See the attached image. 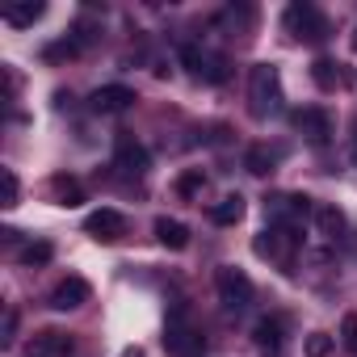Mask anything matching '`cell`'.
Returning a JSON list of instances; mask_svg holds the SVG:
<instances>
[{
	"label": "cell",
	"instance_id": "1",
	"mask_svg": "<svg viewBox=\"0 0 357 357\" xmlns=\"http://www.w3.org/2000/svg\"><path fill=\"white\" fill-rule=\"evenodd\" d=\"M257 257L265 261H278L282 269H294L298 252H303V227L298 223H269L261 236H257Z\"/></svg>",
	"mask_w": 357,
	"mask_h": 357
},
{
	"label": "cell",
	"instance_id": "2",
	"mask_svg": "<svg viewBox=\"0 0 357 357\" xmlns=\"http://www.w3.org/2000/svg\"><path fill=\"white\" fill-rule=\"evenodd\" d=\"M248 109L252 118H269L282 109V76L273 63H257L248 72Z\"/></svg>",
	"mask_w": 357,
	"mask_h": 357
},
{
	"label": "cell",
	"instance_id": "3",
	"mask_svg": "<svg viewBox=\"0 0 357 357\" xmlns=\"http://www.w3.org/2000/svg\"><path fill=\"white\" fill-rule=\"evenodd\" d=\"M215 290H219V303L227 307V311H244L248 303H252V278L244 273V269H236V265H223L219 273H215Z\"/></svg>",
	"mask_w": 357,
	"mask_h": 357
},
{
	"label": "cell",
	"instance_id": "4",
	"mask_svg": "<svg viewBox=\"0 0 357 357\" xmlns=\"http://www.w3.org/2000/svg\"><path fill=\"white\" fill-rule=\"evenodd\" d=\"M286 30L298 38V43H324L328 38V22L315 5H290L286 9Z\"/></svg>",
	"mask_w": 357,
	"mask_h": 357
},
{
	"label": "cell",
	"instance_id": "5",
	"mask_svg": "<svg viewBox=\"0 0 357 357\" xmlns=\"http://www.w3.org/2000/svg\"><path fill=\"white\" fill-rule=\"evenodd\" d=\"M311 211H315V206H311V198H303V194H273V198H265L269 223H298V227H303V219H307Z\"/></svg>",
	"mask_w": 357,
	"mask_h": 357
},
{
	"label": "cell",
	"instance_id": "6",
	"mask_svg": "<svg viewBox=\"0 0 357 357\" xmlns=\"http://www.w3.org/2000/svg\"><path fill=\"white\" fill-rule=\"evenodd\" d=\"M84 231H89L93 240H101V244H114V240H122V236H126V215H122V211L101 206V211H93V215L84 219Z\"/></svg>",
	"mask_w": 357,
	"mask_h": 357
},
{
	"label": "cell",
	"instance_id": "7",
	"mask_svg": "<svg viewBox=\"0 0 357 357\" xmlns=\"http://www.w3.org/2000/svg\"><path fill=\"white\" fill-rule=\"evenodd\" d=\"M294 130L307 143H328L332 139V118L319 105H307V109H294Z\"/></svg>",
	"mask_w": 357,
	"mask_h": 357
},
{
	"label": "cell",
	"instance_id": "8",
	"mask_svg": "<svg viewBox=\"0 0 357 357\" xmlns=\"http://www.w3.org/2000/svg\"><path fill=\"white\" fill-rule=\"evenodd\" d=\"M164 344H168L176 357H194V353L202 349V336L185 324V315H181V311H176V315L168 319V336H164Z\"/></svg>",
	"mask_w": 357,
	"mask_h": 357
},
{
	"label": "cell",
	"instance_id": "9",
	"mask_svg": "<svg viewBox=\"0 0 357 357\" xmlns=\"http://www.w3.org/2000/svg\"><path fill=\"white\" fill-rule=\"evenodd\" d=\"M89 294H93V290H89V282L72 273V278H63V282L51 290V307H55V311H76V307H84V303H89Z\"/></svg>",
	"mask_w": 357,
	"mask_h": 357
},
{
	"label": "cell",
	"instance_id": "10",
	"mask_svg": "<svg viewBox=\"0 0 357 357\" xmlns=\"http://www.w3.org/2000/svg\"><path fill=\"white\" fill-rule=\"evenodd\" d=\"M72 336L68 332H55V328H47V332H38L30 344H26V357H72Z\"/></svg>",
	"mask_w": 357,
	"mask_h": 357
},
{
	"label": "cell",
	"instance_id": "11",
	"mask_svg": "<svg viewBox=\"0 0 357 357\" xmlns=\"http://www.w3.org/2000/svg\"><path fill=\"white\" fill-rule=\"evenodd\" d=\"M89 105H93L97 114H122V109L135 105V89H126V84H105V89L93 93Z\"/></svg>",
	"mask_w": 357,
	"mask_h": 357
},
{
	"label": "cell",
	"instance_id": "12",
	"mask_svg": "<svg viewBox=\"0 0 357 357\" xmlns=\"http://www.w3.org/2000/svg\"><path fill=\"white\" fill-rule=\"evenodd\" d=\"M311 80H315L324 93H332L336 84L349 89V84H353V72H349L344 63H336V59H315V63H311Z\"/></svg>",
	"mask_w": 357,
	"mask_h": 357
},
{
	"label": "cell",
	"instance_id": "13",
	"mask_svg": "<svg viewBox=\"0 0 357 357\" xmlns=\"http://www.w3.org/2000/svg\"><path fill=\"white\" fill-rule=\"evenodd\" d=\"M114 164H118L122 172H130V176H143V172H147V147L122 135V139H118V151H114Z\"/></svg>",
	"mask_w": 357,
	"mask_h": 357
},
{
	"label": "cell",
	"instance_id": "14",
	"mask_svg": "<svg viewBox=\"0 0 357 357\" xmlns=\"http://www.w3.org/2000/svg\"><path fill=\"white\" fill-rule=\"evenodd\" d=\"M282 328H286V324H282L278 315H265V319L252 328L257 349H261V353H269V357H278V353H282Z\"/></svg>",
	"mask_w": 357,
	"mask_h": 357
},
{
	"label": "cell",
	"instance_id": "15",
	"mask_svg": "<svg viewBox=\"0 0 357 357\" xmlns=\"http://www.w3.org/2000/svg\"><path fill=\"white\" fill-rule=\"evenodd\" d=\"M155 240H160L164 248H172V252H181V248L190 244V227H185L181 219H168V215H160V219H155Z\"/></svg>",
	"mask_w": 357,
	"mask_h": 357
},
{
	"label": "cell",
	"instance_id": "16",
	"mask_svg": "<svg viewBox=\"0 0 357 357\" xmlns=\"http://www.w3.org/2000/svg\"><path fill=\"white\" fill-rule=\"evenodd\" d=\"M278 160H282V147H265V143H257V147H248V151H244V168H248L252 176L273 172V168H278Z\"/></svg>",
	"mask_w": 357,
	"mask_h": 357
},
{
	"label": "cell",
	"instance_id": "17",
	"mask_svg": "<svg viewBox=\"0 0 357 357\" xmlns=\"http://www.w3.org/2000/svg\"><path fill=\"white\" fill-rule=\"evenodd\" d=\"M51 198H55L59 206H80V202H84V190H80L76 176L55 172V176H51Z\"/></svg>",
	"mask_w": 357,
	"mask_h": 357
},
{
	"label": "cell",
	"instance_id": "18",
	"mask_svg": "<svg viewBox=\"0 0 357 357\" xmlns=\"http://www.w3.org/2000/svg\"><path fill=\"white\" fill-rule=\"evenodd\" d=\"M315 227H319V240L336 244L340 231H344V215H340L336 206H315Z\"/></svg>",
	"mask_w": 357,
	"mask_h": 357
},
{
	"label": "cell",
	"instance_id": "19",
	"mask_svg": "<svg viewBox=\"0 0 357 357\" xmlns=\"http://www.w3.org/2000/svg\"><path fill=\"white\" fill-rule=\"evenodd\" d=\"M211 219H215L219 227H236V223L244 219V198H240V194H227L219 206H211Z\"/></svg>",
	"mask_w": 357,
	"mask_h": 357
},
{
	"label": "cell",
	"instance_id": "20",
	"mask_svg": "<svg viewBox=\"0 0 357 357\" xmlns=\"http://www.w3.org/2000/svg\"><path fill=\"white\" fill-rule=\"evenodd\" d=\"M43 13H47V5H38V0H26V5H5V13H0V17H5L9 26H34Z\"/></svg>",
	"mask_w": 357,
	"mask_h": 357
},
{
	"label": "cell",
	"instance_id": "21",
	"mask_svg": "<svg viewBox=\"0 0 357 357\" xmlns=\"http://www.w3.org/2000/svg\"><path fill=\"white\" fill-rule=\"evenodd\" d=\"M206 190V176H202V168H190V172H181L176 176V194L181 198H198Z\"/></svg>",
	"mask_w": 357,
	"mask_h": 357
},
{
	"label": "cell",
	"instance_id": "22",
	"mask_svg": "<svg viewBox=\"0 0 357 357\" xmlns=\"http://www.w3.org/2000/svg\"><path fill=\"white\" fill-rule=\"evenodd\" d=\"M181 63L190 68V76H206V63H211V55H206L202 47H194V43H190V47H181Z\"/></svg>",
	"mask_w": 357,
	"mask_h": 357
},
{
	"label": "cell",
	"instance_id": "23",
	"mask_svg": "<svg viewBox=\"0 0 357 357\" xmlns=\"http://www.w3.org/2000/svg\"><path fill=\"white\" fill-rule=\"evenodd\" d=\"M303 353H307V357H328V353H332V336H328V332H311L307 344H303Z\"/></svg>",
	"mask_w": 357,
	"mask_h": 357
},
{
	"label": "cell",
	"instance_id": "24",
	"mask_svg": "<svg viewBox=\"0 0 357 357\" xmlns=\"http://www.w3.org/2000/svg\"><path fill=\"white\" fill-rule=\"evenodd\" d=\"M51 252H55V248H51L47 240H38V244H30V248L22 252V265H47V261H51Z\"/></svg>",
	"mask_w": 357,
	"mask_h": 357
},
{
	"label": "cell",
	"instance_id": "25",
	"mask_svg": "<svg viewBox=\"0 0 357 357\" xmlns=\"http://www.w3.org/2000/svg\"><path fill=\"white\" fill-rule=\"evenodd\" d=\"M0 181H5V206H17V198H22L17 172H13V168H0Z\"/></svg>",
	"mask_w": 357,
	"mask_h": 357
},
{
	"label": "cell",
	"instance_id": "26",
	"mask_svg": "<svg viewBox=\"0 0 357 357\" xmlns=\"http://www.w3.org/2000/svg\"><path fill=\"white\" fill-rule=\"evenodd\" d=\"M340 340H344V349L357 357V315H344V324H340Z\"/></svg>",
	"mask_w": 357,
	"mask_h": 357
},
{
	"label": "cell",
	"instance_id": "27",
	"mask_svg": "<svg viewBox=\"0 0 357 357\" xmlns=\"http://www.w3.org/2000/svg\"><path fill=\"white\" fill-rule=\"evenodd\" d=\"M206 80H211V84H223V80H227V59H223V55H211V63H206Z\"/></svg>",
	"mask_w": 357,
	"mask_h": 357
},
{
	"label": "cell",
	"instance_id": "28",
	"mask_svg": "<svg viewBox=\"0 0 357 357\" xmlns=\"http://www.w3.org/2000/svg\"><path fill=\"white\" fill-rule=\"evenodd\" d=\"M76 51H80V43H55V47H47V51H43V55H47V59H51V63H55V59H72V55H76Z\"/></svg>",
	"mask_w": 357,
	"mask_h": 357
},
{
	"label": "cell",
	"instance_id": "29",
	"mask_svg": "<svg viewBox=\"0 0 357 357\" xmlns=\"http://www.w3.org/2000/svg\"><path fill=\"white\" fill-rule=\"evenodd\" d=\"M5 89H9V97H13V93H17V76H13V72H9V68H5Z\"/></svg>",
	"mask_w": 357,
	"mask_h": 357
},
{
	"label": "cell",
	"instance_id": "30",
	"mask_svg": "<svg viewBox=\"0 0 357 357\" xmlns=\"http://www.w3.org/2000/svg\"><path fill=\"white\" fill-rule=\"evenodd\" d=\"M122 357H143V349H126V353H122Z\"/></svg>",
	"mask_w": 357,
	"mask_h": 357
},
{
	"label": "cell",
	"instance_id": "31",
	"mask_svg": "<svg viewBox=\"0 0 357 357\" xmlns=\"http://www.w3.org/2000/svg\"><path fill=\"white\" fill-rule=\"evenodd\" d=\"M353 51H357V34H353Z\"/></svg>",
	"mask_w": 357,
	"mask_h": 357
}]
</instances>
